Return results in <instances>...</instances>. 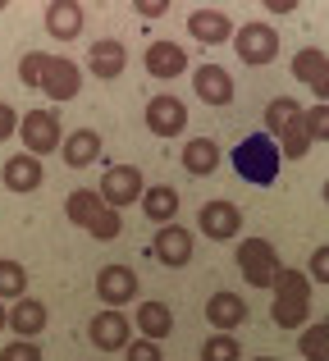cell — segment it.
Returning <instances> with one entry per match:
<instances>
[{
    "label": "cell",
    "instance_id": "obj_1",
    "mask_svg": "<svg viewBox=\"0 0 329 361\" xmlns=\"http://www.w3.org/2000/svg\"><path fill=\"white\" fill-rule=\"evenodd\" d=\"M279 329H306V316H311V274L302 270H284L275 283V307H270Z\"/></svg>",
    "mask_w": 329,
    "mask_h": 361
},
{
    "label": "cell",
    "instance_id": "obj_2",
    "mask_svg": "<svg viewBox=\"0 0 329 361\" xmlns=\"http://www.w3.org/2000/svg\"><path fill=\"white\" fill-rule=\"evenodd\" d=\"M233 169H238L247 183L270 188L279 178V142L270 137V133H252V137H242L238 151H233Z\"/></svg>",
    "mask_w": 329,
    "mask_h": 361
},
{
    "label": "cell",
    "instance_id": "obj_3",
    "mask_svg": "<svg viewBox=\"0 0 329 361\" xmlns=\"http://www.w3.org/2000/svg\"><path fill=\"white\" fill-rule=\"evenodd\" d=\"M238 270H242V279H247L252 288H275L279 274H284V265H279L275 243L247 238V243H238Z\"/></svg>",
    "mask_w": 329,
    "mask_h": 361
},
{
    "label": "cell",
    "instance_id": "obj_4",
    "mask_svg": "<svg viewBox=\"0 0 329 361\" xmlns=\"http://www.w3.org/2000/svg\"><path fill=\"white\" fill-rule=\"evenodd\" d=\"M18 137H23V151L27 156H51V151L64 147V128H60V115L55 110H27L23 123H18Z\"/></svg>",
    "mask_w": 329,
    "mask_h": 361
},
{
    "label": "cell",
    "instance_id": "obj_5",
    "mask_svg": "<svg viewBox=\"0 0 329 361\" xmlns=\"http://www.w3.org/2000/svg\"><path fill=\"white\" fill-rule=\"evenodd\" d=\"M233 51L242 64H275L279 60V32L270 23H242L233 37Z\"/></svg>",
    "mask_w": 329,
    "mask_h": 361
},
{
    "label": "cell",
    "instance_id": "obj_6",
    "mask_svg": "<svg viewBox=\"0 0 329 361\" xmlns=\"http://www.w3.org/2000/svg\"><path fill=\"white\" fill-rule=\"evenodd\" d=\"M97 192L106 197V206H115V211H124V206L142 202V197H147L142 169H137V165H115V169H106V178H101Z\"/></svg>",
    "mask_w": 329,
    "mask_h": 361
},
{
    "label": "cell",
    "instance_id": "obj_7",
    "mask_svg": "<svg viewBox=\"0 0 329 361\" xmlns=\"http://www.w3.org/2000/svg\"><path fill=\"white\" fill-rule=\"evenodd\" d=\"M87 338H92V348H97V353H119V348L128 353L133 329H128V316H124V311H106V307H101V316H92V325H87Z\"/></svg>",
    "mask_w": 329,
    "mask_h": 361
},
{
    "label": "cell",
    "instance_id": "obj_8",
    "mask_svg": "<svg viewBox=\"0 0 329 361\" xmlns=\"http://www.w3.org/2000/svg\"><path fill=\"white\" fill-rule=\"evenodd\" d=\"M97 298H101L106 311L128 307V302L137 298V274L128 270V265H106V270L97 274Z\"/></svg>",
    "mask_w": 329,
    "mask_h": 361
},
{
    "label": "cell",
    "instance_id": "obj_9",
    "mask_svg": "<svg viewBox=\"0 0 329 361\" xmlns=\"http://www.w3.org/2000/svg\"><path fill=\"white\" fill-rule=\"evenodd\" d=\"M192 252H197L192 229H183V224H165V229L156 233V243H151V256L161 265H169V270L187 265V261H192Z\"/></svg>",
    "mask_w": 329,
    "mask_h": 361
},
{
    "label": "cell",
    "instance_id": "obj_10",
    "mask_svg": "<svg viewBox=\"0 0 329 361\" xmlns=\"http://www.w3.org/2000/svg\"><path fill=\"white\" fill-rule=\"evenodd\" d=\"M82 87V69L73 60H64V55H51L46 60V73H42V92L51 101H73Z\"/></svg>",
    "mask_w": 329,
    "mask_h": 361
},
{
    "label": "cell",
    "instance_id": "obj_11",
    "mask_svg": "<svg viewBox=\"0 0 329 361\" xmlns=\"http://www.w3.org/2000/svg\"><path fill=\"white\" fill-rule=\"evenodd\" d=\"M197 224H201V233L211 243H229V238H238V233H242V211L233 202H206Z\"/></svg>",
    "mask_w": 329,
    "mask_h": 361
},
{
    "label": "cell",
    "instance_id": "obj_12",
    "mask_svg": "<svg viewBox=\"0 0 329 361\" xmlns=\"http://www.w3.org/2000/svg\"><path fill=\"white\" fill-rule=\"evenodd\" d=\"M206 320H211L215 334H233V329L247 320V302H242V293H233V288L211 293V302H206Z\"/></svg>",
    "mask_w": 329,
    "mask_h": 361
},
{
    "label": "cell",
    "instance_id": "obj_13",
    "mask_svg": "<svg viewBox=\"0 0 329 361\" xmlns=\"http://www.w3.org/2000/svg\"><path fill=\"white\" fill-rule=\"evenodd\" d=\"M147 128L156 137H178L187 128V106L178 97H151L147 101Z\"/></svg>",
    "mask_w": 329,
    "mask_h": 361
},
{
    "label": "cell",
    "instance_id": "obj_14",
    "mask_svg": "<svg viewBox=\"0 0 329 361\" xmlns=\"http://www.w3.org/2000/svg\"><path fill=\"white\" fill-rule=\"evenodd\" d=\"M187 32H192L197 42H206V46H224V42L238 37V27H233V18L224 14V9H192Z\"/></svg>",
    "mask_w": 329,
    "mask_h": 361
},
{
    "label": "cell",
    "instance_id": "obj_15",
    "mask_svg": "<svg viewBox=\"0 0 329 361\" xmlns=\"http://www.w3.org/2000/svg\"><path fill=\"white\" fill-rule=\"evenodd\" d=\"M42 178H46L42 160L27 156V151H18V156H9L5 165H0V183H5L9 192H37V188H42Z\"/></svg>",
    "mask_w": 329,
    "mask_h": 361
},
{
    "label": "cell",
    "instance_id": "obj_16",
    "mask_svg": "<svg viewBox=\"0 0 329 361\" xmlns=\"http://www.w3.org/2000/svg\"><path fill=\"white\" fill-rule=\"evenodd\" d=\"M192 92L206 101V106H229V101H233L229 69H220V64H197V69H192Z\"/></svg>",
    "mask_w": 329,
    "mask_h": 361
},
{
    "label": "cell",
    "instance_id": "obj_17",
    "mask_svg": "<svg viewBox=\"0 0 329 361\" xmlns=\"http://www.w3.org/2000/svg\"><path fill=\"white\" fill-rule=\"evenodd\" d=\"M142 64H147L151 78L169 82V78H178V73L187 69V51L178 42H151V46H147V55H142Z\"/></svg>",
    "mask_w": 329,
    "mask_h": 361
},
{
    "label": "cell",
    "instance_id": "obj_18",
    "mask_svg": "<svg viewBox=\"0 0 329 361\" xmlns=\"http://www.w3.org/2000/svg\"><path fill=\"white\" fill-rule=\"evenodd\" d=\"M124 64H128L124 42H115V37H101V42H92V51H87V69L97 73L101 82H115L119 73H124Z\"/></svg>",
    "mask_w": 329,
    "mask_h": 361
},
{
    "label": "cell",
    "instance_id": "obj_19",
    "mask_svg": "<svg viewBox=\"0 0 329 361\" xmlns=\"http://www.w3.org/2000/svg\"><path fill=\"white\" fill-rule=\"evenodd\" d=\"M42 18H46V32H51L55 42H73V37L82 32V5L78 0H51Z\"/></svg>",
    "mask_w": 329,
    "mask_h": 361
},
{
    "label": "cell",
    "instance_id": "obj_20",
    "mask_svg": "<svg viewBox=\"0 0 329 361\" xmlns=\"http://www.w3.org/2000/svg\"><path fill=\"white\" fill-rule=\"evenodd\" d=\"M60 156H64V165H69V169L97 165V160H101V133H97V128L69 133V137H64V147H60Z\"/></svg>",
    "mask_w": 329,
    "mask_h": 361
},
{
    "label": "cell",
    "instance_id": "obj_21",
    "mask_svg": "<svg viewBox=\"0 0 329 361\" xmlns=\"http://www.w3.org/2000/svg\"><path fill=\"white\" fill-rule=\"evenodd\" d=\"M183 169L192 178H206L220 169V147H215V137H187L183 142Z\"/></svg>",
    "mask_w": 329,
    "mask_h": 361
},
{
    "label": "cell",
    "instance_id": "obj_22",
    "mask_svg": "<svg viewBox=\"0 0 329 361\" xmlns=\"http://www.w3.org/2000/svg\"><path fill=\"white\" fill-rule=\"evenodd\" d=\"M142 215H147V220H156L161 229H165V224H174V220H178V188H169V183L147 188V197H142Z\"/></svg>",
    "mask_w": 329,
    "mask_h": 361
},
{
    "label": "cell",
    "instance_id": "obj_23",
    "mask_svg": "<svg viewBox=\"0 0 329 361\" xmlns=\"http://www.w3.org/2000/svg\"><path fill=\"white\" fill-rule=\"evenodd\" d=\"M101 211H106V197H101L97 188H78V192H69V202H64V215H69V224H78V229H92Z\"/></svg>",
    "mask_w": 329,
    "mask_h": 361
},
{
    "label": "cell",
    "instance_id": "obj_24",
    "mask_svg": "<svg viewBox=\"0 0 329 361\" xmlns=\"http://www.w3.org/2000/svg\"><path fill=\"white\" fill-rule=\"evenodd\" d=\"M302 119H306V110H302V101H297V97H275V101L266 106V133H270L275 142L284 137L293 123H302Z\"/></svg>",
    "mask_w": 329,
    "mask_h": 361
},
{
    "label": "cell",
    "instance_id": "obj_25",
    "mask_svg": "<svg viewBox=\"0 0 329 361\" xmlns=\"http://www.w3.org/2000/svg\"><path fill=\"white\" fill-rule=\"evenodd\" d=\"M46 320H51V316H46V307H42L37 298L14 302V311H9V329H14L18 338H27V343H32V338L46 329Z\"/></svg>",
    "mask_w": 329,
    "mask_h": 361
},
{
    "label": "cell",
    "instance_id": "obj_26",
    "mask_svg": "<svg viewBox=\"0 0 329 361\" xmlns=\"http://www.w3.org/2000/svg\"><path fill=\"white\" fill-rule=\"evenodd\" d=\"M137 329H142V338L161 343V338H169V329H174V316H169L165 302H142V311H137Z\"/></svg>",
    "mask_w": 329,
    "mask_h": 361
},
{
    "label": "cell",
    "instance_id": "obj_27",
    "mask_svg": "<svg viewBox=\"0 0 329 361\" xmlns=\"http://www.w3.org/2000/svg\"><path fill=\"white\" fill-rule=\"evenodd\" d=\"M27 298V270L9 256H0V302H23Z\"/></svg>",
    "mask_w": 329,
    "mask_h": 361
},
{
    "label": "cell",
    "instance_id": "obj_28",
    "mask_svg": "<svg viewBox=\"0 0 329 361\" xmlns=\"http://www.w3.org/2000/svg\"><path fill=\"white\" fill-rule=\"evenodd\" d=\"M297 353H302L306 361L329 357V320H316V325H306L302 334H297Z\"/></svg>",
    "mask_w": 329,
    "mask_h": 361
},
{
    "label": "cell",
    "instance_id": "obj_29",
    "mask_svg": "<svg viewBox=\"0 0 329 361\" xmlns=\"http://www.w3.org/2000/svg\"><path fill=\"white\" fill-rule=\"evenodd\" d=\"M325 60H329L325 51H316V46H302V51L293 55V64H288V69H293V78H297V82H306V87H311V78L325 69Z\"/></svg>",
    "mask_w": 329,
    "mask_h": 361
},
{
    "label": "cell",
    "instance_id": "obj_30",
    "mask_svg": "<svg viewBox=\"0 0 329 361\" xmlns=\"http://www.w3.org/2000/svg\"><path fill=\"white\" fill-rule=\"evenodd\" d=\"M201 361H242V348L233 334H211L201 343Z\"/></svg>",
    "mask_w": 329,
    "mask_h": 361
},
{
    "label": "cell",
    "instance_id": "obj_31",
    "mask_svg": "<svg viewBox=\"0 0 329 361\" xmlns=\"http://www.w3.org/2000/svg\"><path fill=\"white\" fill-rule=\"evenodd\" d=\"M311 147H316V142H311V133H306V119H302V123H293V128L279 137V151H284L288 160H302Z\"/></svg>",
    "mask_w": 329,
    "mask_h": 361
},
{
    "label": "cell",
    "instance_id": "obj_32",
    "mask_svg": "<svg viewBox=\"0 0 329 361\" xmlns=\"http://www.w3.org/2000/svg\"><path fill=\"white\" fill-rule=\"evenodd\" d=\"M46 60H51V55H46V51H27L23 60H18V82H23V87H42Z\"/></svg>",
    "mask_w": 329,
    "mask_h": 361
},
{
    "label": "cell",
    "instance_id": "obj_33",
    "mask_svg": "<svg viewBox=\"0 0 329 361\" xmlns=\"http://www.w3.org/2000/svg\"><path fill=\"white\" fill-rule=\"evenodd\" d=\"M119 229H124V220H119V211H115V206H106V211H101L97 215V224H92V238H97V243H115L119 238Z\"/></svg>",
    "mask_w": 329,
    "mask_h": 361
},
{
    "label": "cell",
    "instance_id": "obj_34",
    "mask_svg": "<svg viewBox=\"0 0 329 361\" xmlns=\"http://www.w3.org/2000/svg\"><path fill=\"white\" fill-rule=\"evenodd\" d=\"M306 133H311V142H329V106L316 101V106L306 110Z\"/></svg>",
    "mask_w": 329,
    "mask_h": 361
},
{
    "label": "cell",
    "instance_id": "obj_35",
    "mask_svg": "<svg viewBox=\"0 0 329 361\" xmlns=\"http://www.w3.org/2000/svg\"><path fill=\"white\" fill-rule=\"evenodd\" d=\"M0 361H46V357H42V348H37V343L18 338V343H9L5 353H0Z\"/></svg>",
    "mask_w": 329,
    "mask_h": 361
},
{
    "label": "cell",
    "instance_id": "obj_36",
    "mask_svg": "<svg viewBox=\"0 0 329 361\" xmlns=\"http://www.w3.org/2000/svg\"><path fill=\"white\" fill-rule=\"evenodd\" d=\"M128 361H165V353L151 338H133V343H128Z\"/></svg>",
    "mask_w": 329,
    "mask_h": 361
},
{
    "label": "cell",
    "instance_id": "obj_37",
    "mask_svg": "<svg viewBox=\"0 0 329 361\" xmlns=\"http://www.w3.org/2000/svg\"><path fill=\"white\" fill-rule=\"evenodd\" d=\"M306 274H311L316 283H329V243L311 252V270H306Z\"/></svg>",
    "mask_w": 329,
    "mask_h": 361
},
{
    "label": "cell",
    "instance_id": "obj_38",
    "mask_svg": "<svg viewBox=\"0 0 329 361\" xmlns=\"http://www.w3.org/2000/svg\"><path fill=\"white\" fill-rule=\"evenodd\" d=\"M18 123H23V115H14V106H5V101H0V142H5V137H14V133H18Z\"/></svg>",
    "mask_w": 329,
    "mask_h": 361
},
{
    "label": "cell",
    "instance_id": "obj_39",
    "mask_svg": "<svg viewBox=\"0 0 329 361\" xmlns=\"http://www.w3.org/2000/svg\"><path fill=\"white\" fill-rule=\"evenodd\" d=\"M137 18H165L169 14V5H165V0H137Z\"/></svg>",
    "mask_w": 329,
    "mask_h": 361
},
{
    "label": "cell",
    "instance_id": "obj_40",
    "mask_svg": "<svg viewBox=\"0 0 329 361\" xmlns=\"http://www.w3.org/2000/svg\"><path fill=\"white\" fill-rule=\"evenodd\" d=\"M311 92L321 97V106H329V60H325V69H321V73L311 78Z\"/></svg>",
    "mask_w": 329,
    "mask_h": 361
},
{
    "label": "cell",
    "instance_id": "obj_41",
    "mask_svg": "<svg viewBox=\"0 0 329 361\" xmlns=\"http://www.w3.org/2000/svg\"><path fill=\"white\" fill-rule=\"evenodd\" d=\"M270 14H293V9H297V0H270Z\"/></svg>",
    "mask_w": 329,
    "mask_h": 361
},
{
    "label": "cell",
    "instance_id": "obj_42",
    "mask_svg": "<svg viewBox=\"0 0 329 361\" xmlns=\"http://www.w3.org/2000/svg\"><path fill=\"white\" fill-rule=\"evenodd\" d=\"M9 325V311H5V302H0V329H5Z\"/></svg>",
    "mask_w": 329,
    "mask_h": 361
},
{
    "label": "cell",
    "instance_id": "obj_43",
    "mask_svg": "<svg viewBox=\"0 0 329 361\" xmlns=\"http://www.w3.org/2000/svg\"><path fill=\"white\" fill-rule=\"evenodd\" d=\"M321 197H325V206H329V178H325V192H321Z\"/></svg>",
    "mask_w": 329,
    "mask_h": 361
},
{
    "label": "cell",
    "instance_id": "obj_44",
    "mask_svg": "<svg viewBox=\"0 0 329 361\" xmlns=\"http://www.w3.org/2000/svg\"><path fill=\"white\" fill-rule=\"evenodd\" d=\"M252 361H279V357H252Z\"/></svg>",
    "mask_w": 329,
    "mask_h": 361
},
{
    "label": "cell",
    "instance_id": "obj_45",
    "mask_svg": "<svg viewBox=\"0 0 329 361\" xmlns=\"http://www.w3.org/2000/svg\"><path fill=\"white\" fill-rule=\"evenodd\" d=\"M321 361H329V357H321Z\"/></svg>",
    "mask_w": 329,
    "mask_h": 361
}]
</instances>
